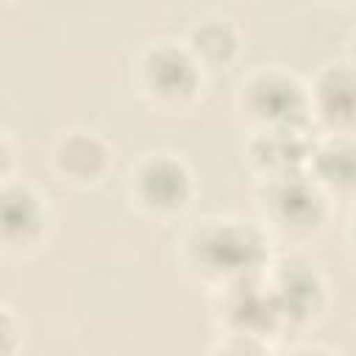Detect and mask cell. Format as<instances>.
Here are the masks:
<instances>
[{
	"label": "cell",
	"mask_w": 356,
	"mask_h": 356,
	"mask_svg": "<svg viewBox=\"0 0 356 356\" xmlns=\"http://www.w3.org/2000/svg\"><path fill=\"white\" fill-rule=\"evenodd\" d=\"M275 253L264 225L236 214H203L186 222L175 242L181 273L206 292L261 278Z\"/></svg>",
	"instance_id": "cell-1"
},
{
	"label": "cell",
	"mask_w": 356,
	"mask_h": 356,
	"mask_svg": "<svg viewBox=\"0 0 356 356\" xmlns=\"http://www.w3.org/2000/svg\"><path fill=\"white\" fill-rule=\"evenodd\" d=\"M337 211V203L309 178V172H292L256 181V220L264 225L275 245L300 250L325 234Z\"/></svg>",
	"instance_id": "cell-2"
},
{
	"label": "cell",
	"mask_w": 356,
	"mask_h": 356,
	"mask_svg": "<svg viewBox=\"0 0 356 356\" xmlns=\"http://www.w3.org/2000/svg\"><path fill=\"white\" fill-rule=\"evenodd\" d=\"M131 89L153 111L184 114L203 97L209 75L181 39H153L131 58Z\"/></svg>",
	"instance_id": "cell-3"
},
{
	"label": "cell",
	"mask_w": 356,
	"mask_h": 356,
	"mask_svg": "<svg viewBox=\"0 0 356 356\" xmlns=\"http://www.w3.org/2000/svg\"><path fill=\"white\" fill-rule=\"evenodd\" d=\"M122 189L128 206L153 222L181 220L197 197L192 167L170 150H147L136 156L125 172Z\"/></svg>",
	"instance_id": "cell-4"
},
{
	"label": "cell",
	"mask_w": 356,
	"mask_h": 356,
	"mask_svg": "<svg viewBox=\"0 0 356 356\" xmlns=\"http://www.w3.org/2000/svg\"><path fill=\"white\" fill-rule=\"evenodd\" d=\"M234 106L248 131L267 125H309V86L281 64H261L245 72Z\"/></svg>",
	"instance_id": "cell-5"
},
{
	"label": "cell",
	"mask_w": 356,
	"mask_h": 356,
	"mask_svg": "<svg viewBox=\"0 0 356 356\" xmlns=\"http://www.w3.org/2000/svg\"><path fill=\"white\" fill-rule=\"evenodd\" d=\"M264 278L273 292V300L281 314L286 337L289 334L303 337L309 328H314L325 317V312L331 306L328 278L300 250L275 253Z\"/></svg>",
	"instance_id": "cell-6"
},
{
	"label": "cell",
	"mask_w": 356,
	"mask_h": 356,
	"mask_svg": "<svg viewBox=\"0 0 356 356\" xmlns=\"http://www.w3.org/2000/svg\"><path fill=\"white\" fill-rule=\"evenodd\" d=\"M209 295H211V320L217 334L253 337L281 350V339L286 334L264 275L222 286Z\"/></svg>",
	"instance_id": "cell-7"
},
{
	"label": "cell",
	"mask_w": 356,
	"mask_h": 356,
	"mask_svg": "<svg viewBox=\"0 0 356 356\" xmlns=\"http://www.w3.org/2000/svg\"><path fill=\"white\" fill-rule=\"evenodd\" d=\"M0 245L6 259H31L53 236L56 214L50 200L25 178L3 184L0 192Z\"/></svg>",
	"instance_id": "cell-8"
},
{
	"label": "cell",
	"mask_w": 356,
	"mask_h": 356,
	"mask_svg": "<svg viewBox=\"0 0 356 356\" xmlns=\"http://www.w3.org/2000/svg\"><path fill=\"white\" fill-rule=\"evenodd\" d=\"M50 175L70 189H95L114 170V147L89 128H64L47 147Z\"/></svg>",
	"instance_id": "cell-9"
},
{
	"label": "cell",
	"mask_w": 356,
	"mask_h": 356,
	"mask_svg": "<svg viewBox=\"0 0 356 356\" xmlns=\"http://www.w3.org/2000/svg\"><path fill=\"white\" fill-rule=\"evenodd\" d=\"M306 86L312 131L356 136V67L345 58L325 64L306 81Z\"/></svg>",
	"instance_id": "cell-10"
},
{
	"label": "cell",
	"mask_w": 356,
	"mask_h": 356,
	"mask_svg": "<svg viewBox=\"0 0 356 356\" xmlns=\"http://www.w3.org/2000/svg\"><path fill=\"white\" fill-rule=\"evenodd\" d=\"M314 145L309 125H267L250 128L245 139V167L256 181L306 172Z\"/></svg>",
	"instance_id": "cell-11"
},
{
	"label": "cell",
	"mask_w": 356,
	"mask_h": 356,
	"mask_svg": "<svg viewBox=\"0 0 356 356\" xmlns=\"http://www.w3.org/2000/svg\"><path fill=\"white\" fill-rule=\"evenodd\" d=\"M309 178L334 200H356V136L314 134L306 164Z\"/></svg>",
	"instance_id": "cell-12"
},
{
	"label": "cell",
	"mask_w": 356,
	"mask_h": 356,
	"mask_svg": "<svg viewBox=\"0 0 356 356\" xmlns=\"http://www.w3.org/2000/svg\"><path fill=\"white\" fill-rule=\"evenodd\" d=\"M181 42L186 44V50L192 53V58L203 67L209 78L228 72L242 56V33L236 22L228 17H217V14L195 19L181 36Z\"/></svg>",
	"instance_id": "cell-13"
},
{
	"label": "cell",
	"mask_w": 356,
	"mask_h": 356,
	"mask_svg": "<svg viewBox=\"0 0 356 356\" xmlns=\"http://www.w3.org/2000/svg\"><path fill=\"white\" fill-rule=\"evenodd\" d=\"M0 331H3V356H17L22 348H25V323H22V317L8 306V303H3V309H0Z\"/></svg>",
	"instance_id": "cell-14"
},
{
	"label": "cell",
	"mask_w": 356,
	"mask_h": 356,
	"mask_svg": "<svg viewBox=\"0 0 356 356\" xmlns=\"http://www.w3.org/2000/svg\"><path fill=\"white\" fill-rule=\"evenodd\" d=\"M17 172H14V139H11V131H3V139H0V181H14Z\"/></svg>",
	"instance_id": "cell-15"
},
{
	"label": "cell",
	"mask_w": 356,
	"mask_h": 356,
	"mask_svg": "<svg viewBox=\"0 0 356 356\" xmlns=\"http://www.w3.org/2000/svg\"><path fill=\"white\" fill-rule=\"evenodd\" d=\"M342 236H345L348 256H350V261L356 264V200L350 203V211H348V220H345V231H342Z\"/></svg>",
	"instance_id": "cell-16"
},
{
	"label": "cell",
	"mask_w": 356,
	"mask_h": 356,
	"mask_svg": "<svg viewBox=\"0 0 356 356\" xmlns=\"http://www.w3.org/2000/svg\"><path fill=\"white\" fill-rule=\"evenodd\" d=\"M345 61H350L353 67H356V28L348 33V39H345Z\"/></svg>",
	"instance_id": "cell-17"
},
{
	"label": "cell",
	"mask_w": 356,
	"mask_h": 356,
	"mask_svg": "<svg viewBox=\"0 0 356 356\" xmlns=\"http://www.w3.org/2000/svg\"><path fill=\"white\" fill-rule=\"evenodd\" d=\"M320 3H328V6H356V0H320Z\"/></svg>",
	"instance_id": "cell-18"
}]
</instances>
